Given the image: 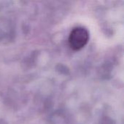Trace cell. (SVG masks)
<instances>
[{
  "mask_svg": "<svg viewBox=\"0 0 124 124\" xmlns=\"http://www.w3.org/2000/svg\"><path fill=\"white\" fill-rule=\"evenodd\" d=\"M89 39V34L88 31L83 27H76L70 32L68 42L73 49L79 50L85 46Z\"/></svg>",
  "mask_w": 124,
  "mask_h": 124,
  "instance_id": "6da1fadb",
  "label": "cell"
}]
</instances>
